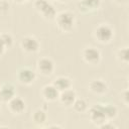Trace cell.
Here are the masks:
<instances>
[{
    "label": "cell",
    "mask_w": 129,
    "mask_h": 129,
    "mask_svg": "<svg viewBox=\"0 0 129 129\" xmlns=\"http://www.w3.org/2000/svg\"><path fill=\"white\" fill-rule=\"evenodd\" d=\"M117 115V108L110 104H96L90 109V117L93 123L100 126L104 122Z\"/></svg>",
    "instance_id": "1"
},
{
    "label": "cell",
    "mask_w": 129,
    "mask_h": 129,
    "mask_svg": "<svg viewBox=\"0 0 129 129\" xmlns=\"http://www.w3.org/2000/svg\"><path fill=\"white\" fill-rule=\"evenodd\" d=\"M56 24L64 32H69L73 29L75 25V16L73 13L69 11H62L58 15L55 16Z\"/></svg>",
    "instance_id": "2"
},
{
    "label": "cell",
    "mask_w": 129,
    "mask_h": 129,
    "mask_svg": "<svg viewBox=\"0 0 129 129\" xmlns=\"http://www.w3.org/2000/svg\"><path fill=\"white\" fill-rule=\"evenodd\" d=\"M34 7L46 19H53L56 16V10L54 6L47 0H35Z\"/></svg>",
    "instance_id": "3"
},
{
    "label": "cell",
    "mask_w": 129,
    "mask_h": 129,
    "mask_svg": "<svg viewBox=\"0 0 129 129\" xmlns=\"http://www.w3.org/2000/svg\"><path fill=\"white\" fill-rule=\"evenodd\" d=\"M114 36V31L108 24H100L95 29V37L101 43H107L111 41Z\"/></svg>",
    "instance_id": "4"
},
{
    "label": "cell",
    "mask_w": 129,
    "mask_h": 129,
    "mask_svg": "<svg viewBox=\"0 0 129 129\" xmlns=\"http://www.w3.org/2000/svg\"><path fill=\"white\" fill-rule=\"evenodd\" d=\"M17 78L21 84L30 85L34 82L36 78V74L29 68H21L17 73Z\"/></svg>",
    "instance_id": "5"
},
{
    "label": "cell",
    "mask_w": 129,
    "mask_h": 129,
    "mask_svg": "<svg viewBox=\"0 0 129 129\" xmlns=\"http://www.w3.org/2000/svg\"><path fill=\"white\" fill-rule=\"evenodd\" d=\"M83 57L87 62L91 64H96L101 59V53L97 48L90 46V47H86L83 50Z\"/></svg>",
    "instance_id": "6"
},
{
    "label": "cell",
    "mask_w": 129,
    "mask_h": 129,
    "mask_svg": "<svg viewBox=\"0 0 129 129\" xmlns=\"http://www.w3.org/2000/svg\"><path fill=\"white\" fill-rule=\"evenodd\" d=\"M21 47L27 52H36L39 49L40 44L35 37L25 36L21 40Z\"/></svg>",
    "instance_id": "7"
},
{
    "label": "cell",
    "mask_w": 129,
    "mask_h": 129,
    "mask_svg": "<svg viewBox=\"0 0 129 129\" xmlns=\"http://www.w3.org/2000/svg\"><path fill=\"white\" fill-rule=\"evenodd\" d=\"M37 70L43 76H49L54 71L53 61L48 57H42L37 61Z\"/></svg>",
    "instance_id": "8"
},
{
    "label": "cell",
    "mask_w": 129,
    "mask_h": 129,
    "mask_svg": "<svg viewBox=\"0 0 129 129\" xmlns=\"http://www.w3.org/2000/svg\"><path fill=\"white\" fill-rule=\"evenodd\" d=\"M7 104H8L9 110L14 114H21L24 112V110L26 108L24 100L19 97H16V96L13 97L11 100H9L7 102Z\"/></svg>",
    "instance_id": "9"
},
{
    "label": "cell",
    "mask_w": 129,
    "mask_h": 129,
    "mask_svg": "<svg viewBox=\"0 0 129 129\" xmlns=\"http://www.w3.org/2000/svg\"><path fill=\"white\" fill-rule=\"evenodd\" d=\"M13 97H15V88L12 84L7 83L0 87V101L8 102Z\"/></svg>",
    "instance_id": "10"
},
{
    "label": "cell",
    "mask_w": 129,
    "mask_h": 129,
    "mask_svg": "<svg viewBox=\"0 0 129 129\" xmlns=\"http://www.w3.org/2000/svg\"><path fill=\"white\" fill-rule=\"evenodd\" d=\"M77 98V95H76V92L74 90H72L71 88L68 89V90H64L62 92L59 93V96H58V99L60 101L61 104L66 105V106H72L73 103L75 102Z\"/></svg>",
    "instance_id": "11"
},
{
    "label": "cell",
    "mask_w": 129,
    "mask_h": 129,
    "mask_svg": "<svg viewBox=\"0 0 129 129\" xmlns=\"http://www.w3.org/2000/svg\"><path fill=\"white\" fill-rule=\"evenodd\" d=\"M41 94H42V96L44 97L45 100H47V101H55L56 99H58L59 91L53 85H46V86H44L42 88Z\"/></svg>",
    "instance_id": "12"
},
{
    "label": "cell",
    "mask_w": 129,
    "mask_h": 129,
    "mask_svg": "<svg viewBox=\"0 0 129 129\" xmlns=\"http://www.w3.org/2000/svg\"><path fill=\"white\" fill-rule=\"evenodd\" d=\"M101 0H79V9L83 12L96 10L99 8Z\"/></svg>",
    "instance_id": "13"
},
{
    "label": "cell",
    "mask_w": 129,
    "mask_h": 129,
    "mask_svg": "<svg viewBox=\"0 0 129 129\" xmlns=\"http://www.w3.org/2000/svg\"><path fill=\"white\" fill-rule=\"evenodd\" d=\"M90 90L98 95H102L107 91V84L103 80H93L89 85Z\"/></svg>",
    "instance_id": "14"
},
{
    "label": "cell",
    "mask_w": 129,
    "mask_h": 129,
    "mask_svg": "<svg viewBox=\"0 0 129 129\" xmlns=\"http://www.w3.org/2000/svg\"><path fill=\"white\" fill-rule=\"evenodd\" d=\"M52 85H53V86L59 91V93H60V92H62V91H64V90L70 89L71 86H72V82H71V80H70L69 78H67V77H58V78L54 79Z\"/></svg>",
    "instance_id": "15"
},
{
    "label": "cell",
    "mask_w": 129,
    "mask_h": 129,
    "mask_svg": "<svg viewBox=\"0 0 129 129\" xmlns=\"http://www.w3.org/2000/svg\"><path fill=\"white\" fill-rule=\"evenodd\" d=\"M72 106L74 107L75 111L78 112V113H83L88 109V103L83 98H79V99L76 98V100H75V102L73 103Z\"/></svg>",
    "instance_id": "16"
},
{
    "label": "cell",
    "mask_w": 129,
    "mask_h": 129,
    "mask_svg": "<svg viewBox=\"0 0 129 129\" xmlns=\"http://www.w3.org/2000/svg\"><path fill=\"white\" fill-rule=\"evenodd\" d=\"M46 118H47L46 113H45V111H43L42 109H37V110H35V112H34L33 115H32L33 121H34L36 124H38V125L43 124V123L46 121Z\"/></svg>",
    "instance_id": "17"
},
{
    "label": "cell",
    "mask_w": 129,
    "mask_h": 129,
    "mask_svg": "<svg viewBox=\"0 0 129 129\" xmlns=\"http://www.w3.org/2000/svg\"><path fill=\"white\" fill-rule=\"evenodd\" d=\"M118 58L120 59V61L127 63L128 62V48L127 47H123L121 49H119L118 51Z\"/></svg>",
    "instance_id": "18"
},
{
    "label": "cell",
    "mask_w": 129,
    "mask_h": 129,
    "mask_svg": "<svg viewBox=\"0 0 129 129\" xmlns=\"http://www.w3.org/2000/svg\"><path fill=\"white\" fill-rule=\"evenodd\" d=\"M0 37H1V39H2V41H3V43H4L6 48H8V47H10L12 45L13 38L9 33H2V34H0Z\"/></svg>",
    "instance_id": "19"
},
{
    "label": "cell",
    "mask_w": 129,
    "mask_h": 129,
    "mask_svg": "<svg viewBox=\"0 0 129 129\" xmlns=\"http://www.w3.org/2000/svg\"><path fill=\"white\" fill-rule=\"evenodd\" d=\"M8 8H9L8 2H6L5 0H0V12H6Z\"/></svg>",
    "instance_id": "20"
},
{
    "label": "cell",
    "mask_w": 129,
    "mask_h": 129,
    "mask_svg": "<svg viewBox=\"0 0 129 129\" xmlns=\"http://www.w3.org/2000/svg\"><path fill=\"white\" fill-rule=\"evenodd\" d=\"M5 49H6V47H5L3 41H2V39H1V37H0V54H2Z\"/></svg>",
    "instance_id": "21"
},
{
    "label": "cell",
    "mask_w": 129,
    "mask_h": 129,
    "mask_svg": "<svg viewBox=\"0 0 129 129\" xmlns=\"http://www.w3.org/2000/svg\"><path fill=\"white\" fill-rule=\"evenodd\" d=\"M15 2H17V3H24V2H26V1H28V0H14Z\"/></svg>",
    "instance_id": "22"
},
{
    "label": "cell",
    "mask_w": 129,
    "mask_h": 129,
    "mask_svg": "<svg viewBox=\"0 0 129 129\" xmlns=\"http://www.w3.org/2000/svg\"><path fill=\"white\" fill-rule=\"evenodd\" d=\"M56 1H58V2H64V1H67V0H56Z\"/></svg>",
    "instance_id": "23"
},
{
    "label": "cell",
    "mask_w": 129,
    "mask_h": 129,
    "mask_svg": "<svg viewBox=\"0 0 129 129\" xmlns=\"http://www.w3.org/2000/svg\"><path fill=\"white\" fill-rule=\"evenodd\" d=\"M116 1H118V2H121V1H126V0H116Z\"/></svg>",
    "instance_id": "24"
}]
</instances>
